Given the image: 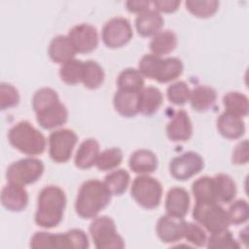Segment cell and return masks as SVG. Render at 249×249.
<instances>
[{"instance_id":"obj_1","label":"cell","mask_w":249,"mask_h":249,"mask_svg":"<svg viewBox=\"0 0 249 249\" xmlns=\"http://www.w3.org/2000/svg\"><path fill=\"white\" fill-rule=\"evenodd\" d=\"M32 108L38 124L46 129L63 125L68 120V110L60 102L57 92L52 88H41L33 95Z\"/></svg>"},{"instance_id":"obj_2","label":"cell","mask_w":249,"mask_h":249,"mask_svg":"<svg viewBox=\"0 0 249 249\" xmlns=\"http://www.w3.org/2000/svg\"><path fill=\"white\" fill-rule=\"evenodd\" d=\"M66 206V196L58 186L49 185L44 187L38 196L35 223L44 229L56 227L63 218Z\"/></svg>"},{"instance_id":"obj_3","label":"cell","mask_w":249,"mask_h":249,"mask_svg":"<svg viewBox=\"0 0 249 249\" xmlns=\"http://www.w3.org/2000/svg\"><path fill=\"white\" fill-rule=\"evenodd\" d=\"M112 194L104 182L90 179L84 182L78 192L75 210L83 219H93L111 201Z\"/></svg>"},{"instance_id":"obj_4","label":"cell","mask_w":249,"mask_h":249,"mask_svg":"<svg viewBox=\"0 0 249 249\" xmlns=\"http://www.w3.org/2000/svg\"><path fill=\"white\" fill-rule=\"evenodd\" d=\"M183 62L180 58H162L153 53L144 54L138 63V70L143 77L155 80L160 84L176 80L183 73Z\"/></svg>"},{"instance_id":"obj_5","label":"cell","mask_w":249,"mask_h":249,"mask_svg":"<svg viewBox=\"0 0 249 249\" xmlns=\"http://www.w3.org/2000/svg\"><path fill=\"white\" fill-rule=\"evenodd\" d=\"M8 140L15 149L28 156L42 154L47 145L44 134L27 121L14 124L8 132Z\"/></svg>"},{"instance_id":"obj_6","label":"cell","mask_w":249,"mask_h":249,"mask_svg":"<svg viewBox=\"0 0 249 249\" xmlns=\"http://www.w3.org/2000/svg\"><path fill=\"white\" fill-rule=\"evenodd\" d=\"M193 218L211 233L228 229L231 224L228 212L217 201L196 202L193 209Z\"/></svg>"},{"instance_id":"obj_7","label":"cell","mask_w":249,"mask_h":249,"mask_svg":"<svg viewBox=\"0 0 249 249\" xmlns=\"http://www.w3.org/2000/svg\"><path fill=\"white\" fill-rule=\"evenodd\" d=\"M89 230L97 249H122L124 247V241L119 234L114 220L109 216L94 218Z\"/></svg>"},{"instance_id":"obj_8","label":"cell","mask_w":249,"mask_h":249,"mask_svg":"<svg viewBox=\"0 0 249 249\" xmlns=\"http://www.w3.org/2000/svg\"><path fill=\"white\" fill-rule=\"evenodd\" d=\"M130 193L137 204L146 209H155L160 203L162 187L156 178L140 175L133 180Z\"/></svg>"},{"instance_id":"obj_9","label":"cell","mask_w":249,"mask_h":249,"mask_svg":"<svg viewBox=\"0 0 249 249\" xmlns=\"http://www.w3.org/2000/svg\"><path fill=\"white\" fill-rule=\"evenodd\" d=\"M44 163L36 158H25L11 163L6 171L8 182L21 186L36 182L44 172Z\"/></svg>"},{"instance_id":"obj_10","label":"cell","mask_w":249,"mask_h":249,"mask_svg":"<svg viewBox=\"0 0 249 249\" xmlns=\"http://www.w3.org/2000/svg\"><path fill=\"white\" fill-rule=\"evenodd\" d=\"M77 141L78 136L72 129L60 128L53 131L49 136V154L51 159L59 163L69 160Z\"/></svg>"},{"instance_id":"obj_11","label":"cell","mask_w":249,"mask_h":249,"mask_svg":"<svg viewBox=\"0 0 249 249\" xmlns=\"http://www.w3.org/2000/svg\"><path fill=\"white\" fill-rule=\"evenodd\" d=\"M132 27L128 19L123 17H115L107 20L101 32L103 43L111 49L121 48L132 38Z\"/></svg>"},{"instance_id":"obj_12","label":"cell","mask_w":249,"mask_h":249,"mask_svg":"<svg viewBox=\"0 0 249 249\" xmlns=\"http://www.w3.org/2000/svg\"><path fill=\"white\" fill-rule=\"evenodd\" d=\"M204 166L201 156L194 151H189L175 157L169 163V171L172 177L185 181L197 174Z\"/></svg>"},{"instance_id":"obj_13","label":"cell","mask_w":249,"mask_h":249,"mask_svg":"<svg viewBox=\"0 0 249 249\" xmlns=\"http://www.w3.org/2000/svg\"><path fill=\"white\" fill-rule=\"evenodd\" d=\"M73 47L77 53H88L94 51L98 45V33L95 26L89 23L74 25L68 32Z\"/></svg>"},{"instance_id":"obj_14","label":"cell","mask_w":249,"mask_h":249,"mask_svg":"<svg viewBox=\"0 0 249 249\" xmlns=\"http://www.w3.org/2000/svg\"><path fill=\"white\" fill-rule=\"evenodd\" d=\"M185 222L182 218L162 215L157 222L156 231L163 243H174L184 238Z\"/></svg>"},{"instance_id":"obj_15","label":"cell","mask_w":249,"mask_h":249,"mask_svg":"<svg viewBox=\"0 0 249 249\" xmlns=\"http://www.w3.org/2000/svg\"><path fill=\"white\" fill-rule=\"evenodd\" d=\"M167 137L173 142H184L193 134V124L188 113L178 110L166 125Z\"/></svg>"},{"instance_id":"obj_16","label":"cell","mask_w":249,"mask_h":249,"mask_svg":"<svg viewBox=\"0 0 249 249\" xmlns=\"http://www.w3.org/2000/svg\"><path fill=\"white\" fill-rule=\"evenodd\" d=\"M1 202L9 211L20 212L27 206L28 194L24 186L9 182L1 191Z\"/></svg>"},{"instance_id":"obj_17","label":"cell","mask_w":249,"mask_h":249,"mask_svg":"<svg viewBox=\"0 0 249 249\" xmlns=\"http://www.w3.org/2000/svg\"><path fill=\"white\" fill-rule=\"evenodd\" d=\"M190 208L189 193L181 187H173L168 190L165 197L166 214L182 218L187 215Z\"/></svg>"},{"instance_id":"obj_18","label":"cell","mask_w":249,"mask_h":249,"mask_svg":"<svg viewBox=\"0 0 249 249\" xmlns=\"http://www.w3.org/2000/svg\"><path fill=\"white\" fill-rule=\"evenodd\" d=\"M89 247L86 232L80 229H72L62 233H53L52 249H87Z\"/></svg>"},{"instance_id":"obj_19","label":"cell","mask_w":249,"mask_h":249,"mask_svg":"<svg viewBox=\"0 0 249 249\" xmlns=\"http://www.w3.org/2000/svg\"><path fill=\"white\" fill-rule=\"evenodd\" d=\"M115 110L125 118H131L139 113V91L118 89L113 97Z\"/></svg>"},{"instance_id":"obj_20","label":"cell","mask_w":249,"mask_h":249,"mask_svg":"<svg viewBox=\"0 0 249 249\" xmlns=\"http://www.w3.org/2000/svg\"><path fill=\"white\" fill-rule=\"evenodd\" d=\"M48 53L53 62L63 64L75 58L77 52L68 36L57 35L52 39L48 49Z\"/></svg>"},{"instance_id":"obj_21","label":"cell","mask_w":249,"mask_h":249,"mask_svg":"<svg viewBox=\"0 0 249 249\" xmlns=\"http://www.w3.org/2000/svg\"><path fill=\"white\" fill-rule=\"evenodd\" d=\"M158 158L150 150L139 149L134 151L128 160L129 168L137 174L149 175L158 167Z\"/></svg>"},{"instance_id":"obj_22","label":"cell","mask_w":249,"mask_h":249,"mask_svg":"<svg viewBox=\"0 0 249 249\" xmlns=\"http://www.w3.org/2000/svg\"><path fill=\"white\" fill-rule=\"evenodd\" d=\"M163 26V18L156 10L149 9L137 15L135 18V27L137 32L143 37L154 36L160 31Z\"/></svg>"},{"instance_id":"obj_23","label":"cell","mask_w":249,"mask_h":249,"mask_svg":"<svg viewBox=\"0 0 249 249\" xmlns=\"http://www.w3.org/2000/svg\"><path fill=\"white\" fill-rule=\"evenodd\" d=\"M217 128L225 138L237 139L244 134L245 124L241 117L225 111L217 120Z\"/></svg>"},{"instance_id":"obj_24","label":"cell","mask_w":249,"mask_h":249,"mask_svg":"<svg viewBox=\"0 0 249 249\" xmlns=\"http://www.w3.org/2000/svg\"><path fill=\"white\" fill-rule=\"evenodd\" d=\"M99 153V144L95 139L88 138L84 140L77 150L74 160L75 165L81 169L90 168L95 165Z\"/></svg>"},{"instance_id":"obj_25","label":"cell","mask_w":249,"mask_h":249,"mask_svg":"<svg viewBox=\"0 0 249 249\" xmlns=\"http://www.w3.org/2000/svg\"><path fill=\"white\" fill-rule=\"evenodd\" d=\"M216 99V90L210 86L201 85L191 90L189 100L194 110L197 112H205L213 107Z\"/></svg>"},{"instance_id":"obj_26","label":"cell","mask_w":249,"mask_h":249,"mask_svg":"<svg viewBox=\"0 0 249 249\" xmlns=\"http://www.w3.org/2000/svg\"><path fill=\"white\" fill-rule=\"evenodd\" d=\"M163 96L156 87H144L139 91V113L145 116H152L158 112L162 104Z\"/></svg>"},{"instance_id":"obj_27","label":"cell","mask_w":249,"mask_h":249,"mask_svg":"<svg viewBox=\"0 0 249 249\" xmlns=\"http://www.w3.org/2000/svg\"><path fill=\"white\" fill-rule=\"evenodd\" d=\"M177 46V36L171 30H160L156 33L149 44L153 54L161 56L174 51Z\"/></svg>"},{"instance_id":"obj_28","label":"cell","mask_w":249,"mask_h":249,"mask_svg":"<svg viewBox=\"0 0 249 249\" xmlns=\"http://www.w3.org/2000/svg\"><path fill=\"white\" fill-rule=\"evenodd\" d=\"M215 184V194L218 202L230 203L236 196V184L228 174L219 173L213 177Z\"/></svg>"},{"instance_id":"obj_29","label":"cell","mask_w":249,"mask_h":249,"mask_svg":"<svg viewBox=\"0 0 249 249\" xmlns=\"http://www.w3.org/2000/svg\"><path fill=\"white\" fill-rule=\"evenodd\" d=\"M104 78V70L98 62L91 59L84 61L81 83L86 88L89 89H95L99 88L103 84Z\"/></svg>"},{"instance_id":"obj_30","label":"cell","mask_w":249,"mask_h":249,"mask_svg":"<svg viewBox=\"0 0 249 249\" xmlns=\"http://www.w3.org/2000/svg\"><path fill=\"white\" fill-rule=\"evenodd\" d=\"M192 192L196 202L217 201L213 177L202 176L196 179L192 185Z\"/></svg>"},{"instance_id":"obj_31","label":"cell","mask_w":249,"mask_h":249,"mask_svg":"<svg viewBox=\"0 0 249 249\" xmlns=\"http://www.w3.org/2000/svg\"><path fill=\"white\" fill-rule=\"evenodd\" d=\"M225 111L238 117H246L249 111L248 97L239 91H229L223 97Z\"/></svg>"},{"instance_id":"obj_32","label":"cell","mask_w":249,"mask_h":249,"mask_svg":"<svg viewBox=\"0 0 249 249\" xmlns=\"http://www.w3.org/2000/svg\"><path fill=\"white\" fill-rule=\"evenodd\" d=\"M144 77L138 69L125 68L118 76L117 86L119 89L127 91H140L144 88Z\"/></svg>"},{"instance_id":"obj_33","label":"cell","mask_w":249,"mask_h":249,"mask_svg":"<svg viewBox=\"0 0 249 249\" xmlns=\"http://www.w3.org/2000/svg\"><path fill=\"white\" fill-rule=\"evenodd\" d=\"M129 179L130 176L125 169H117L107 174L103 182L112 196H121L126 191Z\"/></svg>"},{"instance_id":"obj_34","label":"cell","mask_w":249,"mask_h":249,"mask_svg":"<svg viewBox=\"0 0 249 249\" xmlns=\"http://www.w3.org/2000/svg\"><path fill=\"white\" fill-rule=\"evenodd\" d=\"M84 61L73 58L63 63L59 69L60 79L67 85H76L82 82Z\"/></svg>"},{"instance_id":"obj_35","label":"cell","mask_w":249,"mask_h":249,"mask_svg":"<svg viewBox=\"0 0 249 249\" xmlns=\"http://www.w3.org/2000/svg\"><path fill=\"white\" fill-rule=\"evenodd\" d=\"M205 245L210 249H238L240 247L228 229L212 232Z\"/></svg>"},{"instance_id":"obj_36","label":"cell","mask_w":249,"mask_h":249,"mask_svg":"<svg viewBox=\"0 0 249 249\" xmlns=\"http://www.w3.org/2000/svg\"><path fill=\"white\" fill-rule=\"evenodd\" d=\"M185 5L187 10L195 17L206 18L217 12L219 2L216 0H187Z\"/></svg>"},{"instance_id":"obj_37","label":"cell","mask_w":249,"mask_h":249,"mask_svg":"<svg viewBox=\"0 0 249 249\" xmlns=\"http://www.w3.org/2000/svg\"><path fill=\"white\" fill-rule=\"evenodd\" d=\"M123 160V152L120 148L113 147L99 153L95 165L101 171H108L116 168Z\"/></svg>"},{"instance_id":"obj_38","label":"cell","mask_w":249,"mask_h":249,"mask_svg":"<svg viewBox=\"0 0 249 249\" xmlns=\"http://www.w3.org/2000/svg\"><path fill=\"white\" fill-rule=\"evenodd\" d=\"M191 89L189 86L183 81H177L168 86L166 89V96L169 102L175 105H183L190 99Z\"/></svg>"},{"instance_id":"obj_39","label":"cell","mask_w":249,"mask_h":249,"mask_svg":"<svg viewBox=\"0 0 249 249\" xmlns=\"http://www.w3.org/2000/svg\"><path fill=\"white\" fill-rule=\"evenodd\" d=\"M230 205L228 212L229 220L231 224L241 225L244 224L249 217V207L245 199L232 200Z\"/></svg>"},{"instance_id":"obj_40","label":"cell","mask_w":249,"mask_h":249,"mask_svg":"<svg viewBox=\"0 0 249 249\" xmlns=\"http://www.w3.org/2000/svg\"><path fill=\"white\" fill-rule=\"evenodd\" d=\"M184 238H186L189 243L197 247L204 246L207 241V235L203 228L198 224L191 222H185Z\"/></svg>"},{"instance_id":"obj_41","label":"cell","mask_w":249,"mask_h":249,"mask_svg":"<svg viewBox=\"0 0 249 249\" xmlns=\"http://www.w3.org/2000/svg\"><path fill=\"white\" fill-rule=\"evenodd\" d=\"M18 102V90L13 85L2 82L0 84V108L2 110H6L17 106Z\"/></svg>"},{"instance_id":"obj_42","label":"cell","mask_w":249,"mask_h":249,"mask_svg":"<svg viewBox=\"0 0 249 249\" xmlns=\"http://www.w3.org/2000/svg\"><path fill=\"white\" fill-rule=\"evenodd\" d=\"M248 160H249L248 141L247 139H244L234 147L231 155V161L234 164L240 165V164L247 163Z\"/></svg>"},{"instance_id":"obj_43","label":"cell","mask_w":249,"mask_h":249,"mask_svg":"<svg viewBox=\"0 0 249 249\" xmlns=\"http://www.w3.org/2000/svg\"><path fill=\"white\" fill-rule=\"evenodd\" d=\"M180 1L178 0H155L153 1V5L155 6V10L163 13H173L180 6Z\"/></svg>"},{"instance_id":"obj_44","label":"cell","mask_w":249,"mask_h":249,"mask_svg":"<svg viewBox=\"0 0 249 249\" xmlns=\"http://www.w3.org/2000/svg\"><path fill=\"white\" fill-rule=\"evenodd\" d=\"M150 1L146 0H129L125 2L126 9L131 13H137L140 14L142 12H145L149 10Z\"/></svg>"}]
</instances>
